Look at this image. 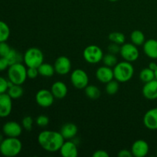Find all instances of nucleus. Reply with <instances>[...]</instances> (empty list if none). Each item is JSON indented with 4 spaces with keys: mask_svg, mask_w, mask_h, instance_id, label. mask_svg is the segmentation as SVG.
Masks as SVG:
<instances>
[{
    "mask_svg": "<svg viewBox=\"0 0 157 157\" xmlns=\"http://www.w3.org/2000/svg\"><path fill=\"white\" fill-rule=\"evenodd\" d=\"M102 61L103 63H104V65L107 66V67H113L118 63V60H117V58L116 55L109 53V52L104 55Z\"/></svg>",
    "mask_w": 157,
    "mask_h": 157,
    "instance_id": "obj_29",
    "label": "nucleus"
},
{
    "mask_svg": "<svg viewBox=\"0 0 157 157\" xmlns=\"http://www.w3.org/2000/svg\"><path fill=\"white\" fill-rule=\"evenodd\" d=\"M104 53L99 46L90 44L86 47L83 52V58L89 64H95L102 61Z\"/></svg>",
    "mask_w": 157,
    "mask_h": 157,
    "instance_id": "obj_6",
    "label": "nucleus"
},
{
    "mask_svg": "<svg viewBox=\"0 0 157 157\" xmlns=\"http://www.w3.org/2000/svg\"><path fill=\"white\" fill-rule=\"evenodd\" d=\"M54 67L55 73L59 75H66L71 70V62L67 57L60 56L55 60Z\"/></svg>",
    "mask_w": 157,
    "mask_h": 157,
    "instance_id": "obj_10",
    "label": "nucleus"
},
{
    "mask_svg": "<svg viewBox=\"0 0 157 157\" xmlns=\"http://www.w3.org/2000/svg\"><path fill=\"white\" fill-rule=\"evenodd\" d=\"M149 67L155 71V70H156L157 67V64L156 62H150V64H149Z\"/></svg>",
    "mask_w": 157,
    "mask_h": 157,
    "instance_id": "obj_40",
    "label": "nucleus"
},
{
    "mask_svg": "<svg viewBox=\"0 0 157 157\" xmlns=\"http://www.w3.org/2000/svg\"><path fill=\"white\" fill-rule=\"evenodd\" d=\"M155 78H156V79L157 80V67L156 70H155Z\"/></svg>",
    "mask_w": 157,
    "mask_h": 157,
    "instance_id": "obj_42",
    "label": "nucleus"
},
{
    "mask_svg": "<svg viewBox=\"0 0 157 157\" xmlns=\"http://www.w3.org/2000/svg\"><path fill=\"white\" fill-rule=\"evenodd\" d=\"M95 76L97 80L102 84H107L114 78L113 70L110 67H107L106 65L98 67L96 71Z\"/></svg>",
    "mask_w": 157,
    "mask_h": 157,
    "instance_id": "obj_14",
    "label": "nucleus"
},
{
    "mask_svg": "<svg viewBox=\"0 0 157 157\" xmlns=\"http://www.w3.org/2000/svg\"><path fill=\"white\" fill-rule=\"evenodd\" d=\"M34 124V120L32 117L26 116L21 121V126L27 131H31L32 130Z\"/></svg>",
    "mask_w": 157,
    "mask_h": 157,
    "instance_id": "obj_31",
    "label": "nucleus"
},
{
    "mask_svg": "<svg viewBox=\"0 0 157 157\" xmlns=\"http://www.w3.org/2000/svg\"><path fill=\"white\" fill-rule=\"evenodd\" d=\"M105 90L107 92V94L109 95H114L119 90V84H118V81H110V82L107 83L106 84L105 87Z\"/></svg>",
    "mask_w": 157,
    "mask_h": 157,
    "instance_id": "obj_30",
    "label": "nucleus"
},
{
    "mask_svg": "<svg viewBox=\"0 0 157 157\" xmlns=\"http://www.w3.org/2000/svg\"><path fill=\"white\" fill-rule=\"evenodd\" d=\"M117 156L118 157H132L133 156V154L131 153V150L124 149V150H120Z\"/></svg>",
    "mask_w": 157,
    "mask_h": 157,
    "instance_id": "obj_38",
    "label": "nucleus"
},
{
    "mask_svg": "<svg viewBox=\"0 0 157 157\" xmlns=\"http://www.w3.org/2000/svg\"><path fill=\"white\" fill-rule=\"evenodd\" d=\"M78 128L73 123H67L61 127L60 133L64 140H72L78 134Z\"/></svg>",
    "mask_w": 157,
    "mask_h": 157,
    "instance_id": "obj_20",
    "label": "nucleus"
},
{
    "mask_svg": "<svg viewBox=\"0 0 157 157\" xmlns=\"http://www.w3.org/2000/svg\"><path fill=\"white\" fill-rule=\"evenodd\" d=\"M38 73L41 76L44 77V78H51L55 73V67L52 64H48V63L43 62L39 67H38Z\"/></svg>",
    "mask_w": 157,
    "mask_h": 157,
    "instance_id": "obj_21",
    "label": "nucleus"
},
{
    "mask_svg": "<svg viewBox=\"0 0 157 157\" xmlns=\"http://www.w3.org/2000/svg\"><path fill=\"white\" fill-rule=\"evenodd\" d=\"M115 80L121 83H125L132 79L134 74V67L131 62L124 61L117 63L113 67Z\"/></svg>",
    "mask_w": 157,
    "mask_h": 157,
    "instance_id": "obj_3",
    "label": "nucleus"
},
{
    "mask_svg": "<svg viewBox=\"0 0 157 157\" xmlns=\"http://www.w3.org/2000/svg\"><path fill=\"white\" fill-rule=\"evenodd\" d=\"M11 47L9 45V44L6 43V41L0 42V57L6 58L11 51Z\"/></svg>",
    "mask_w": 157,
    "mask_h": 157,
    "instance_id": "obj_33",
    "label": "nucleus"
},
{
    "mask_svg": "<svg viewBox=\"0 0 157 157\" xmlns=\"http://www.w3.org/2000/svg\"><path fill=\"white\" fill-rule=\"evenodd\" d=\"M10 29L7 23L0 20V42L6 41L10 36Z\"/></svg>",
    "mask_w": 157,
    "mask_h": 157,
    "instance_id": "obj_27",
    "label": "nucleus"
},
{
    "mask_svg": "<svg viewBox=\"0 0 157 157\" xmlns=\"http://www.w3.org/2000/svg\"><path fill=\"white\" fill-rule=\"evenodd\" d=\"M71 82L75 88L82 90L88 85V75L83 69H75L71 72Z\"/></svg>",
    "mask_w": 157,
    "mask_h": 157,
    "instance_id": "obj_7",
    "label": "nucleus"
},
{
    "mask_svg": "<svg viewBox=\"0 0 157 157\" xmlns=\"http://www.w3.org/2000/svg\"><path fill=\"white\" fill-rule=\"evenodd\" d=\"M144 52L148 58L157 59V40L150 38L147 40L143 44Z\"/></svg>",
    "mask_w": 157,
    "mask_h": 157,
    "instance_id": "obj_19",
    "label": "nucleus"
},
{
    "mask_svg": "<svg viewBox=\"0 0 157 157\" xmlns=\"http://www.w3.org/2000/svg\"><path fill=\"white\" fill-rule=\"evenodd\" d=\"M7 75L8 79L14 84L22 85L28 78L27 67L22 63L11 64L8 68Z\"/></svg>",
    "mask_w": 157,
    "mask_h": 157,
    "instance_id": "obj_4",
    "label": "nucleus"
},
{
    "mask_svg": "<svg viewBox=\"0 0 157 157\" xmlns=\"http://www.w3.org/2000/svg\"><path fill=\"white\" fill-rule=\"evenodd\" d=\"M144 98L150 101L157 99V80L154 79L145 83L142 90Z\"/></svg>",
    "mask_w": 157,
    "mask_h": 157,
    "instance_id": "obj_17",
    "label": "nucleus"
},
{
    "mask_svg": "<svg viewBox=\"0 0 157 157\" xmlns=\"http://www.w3.org/2000/svg\"><path fill=\"white\" fill-rule=\"evenodd\" d=\"M108 1H110V2H117L118 0H108Z\"/></svg>",
    "mask_w": 157,
    "mask_h": 157,
    "instance_id": "obj_43",
    "label": "nucleus"
},
{
    "mask_svg": "<svg viewBox=\"0 0 157 157\" xmlns=\"http://www.w3.org/2000/svg\"><path fill=\"white\" fill-rule=\"evenodd\" d=\"M108 38L110 42L116 43V44H120V45H122L123 44H124L126 40V37L124 34L119 32H113L110 33V35H108Z\"/></svg>",
    "mask_w": 157,
    "mask_h": 157,
    "instance_id": "obj_28",
    "label": "nucleus"
},
{
    "mask_svg": "<svg viewBox=\"0 0 157 157\" xmlns=\"http://www.w3.org/2000/svg\"><path fill=\"white\" fill-rule=\"evenodd\" d=\"M18 137H6L0 144V153L6 157L16 156L22 150V144Z\"/></svg>",
    "mask_w": 157,
    "mask_h": 157,
    "instance_id": "obj_2",
    "label": "nucleus"
},
{
    "mask_svg": "<svg viewBox=\"0 0 157 157\" xmlns=\"http://www.w3.org/2000/svg\"><path fill=\"white\" fill-rule=\"evenodd\" d=\"M121 46L120 44L111 42L107 47V51H108L109 53L117 55V54L120 53V52H121Z\"/></svg>",
    "mask_w": 157,
    "mask_h": 157,
    "instance_id": "obj_34",
    "label": "nucleus"
},
{
    "mask_svg": "<svg viewBox=\"0 0 157 157\" xmlns=\"http://www.w3.org/2000/svg\"><path fill=\"white\" fill-rule=\"evenodd\" d=\"M23 61L27 67H38L44 62V55L38 48H30L25 52Z\"/></svg>",
    "mask_w": 157,
    "mask_h": 157,
    "instance_id": "obj_5",
    "label": "nucleus"
},
{
    "mask_svg": "<svg viewBox=\"0 0 157 157\" xmlns=\"http://www.w3.org/2000/svg\"><path fill=\"white\" fill-rule=\"evenodd\" d=\"M35 101L38 106L43 108H48L54 104L55 97L51 90L47 89H41L35 94Z\"/></svg>",
    "mask_w": 157,
    "mask_h": 157,
    "instance_id": "obj_9",
    "label": "nucleus"
},
{
    "mask_svg": "<svg viewBox=\"0 0 157 157\" xmlns=\"http://www.w3.org/2000/svg\"><path fill=\"white\" fill-rule=\"evenodd\" d=\"M7 94L10 96V98L12 100H16L22 97L23 94H24V90H23L21 85L13 84L12 87H9L7 90Z\"/></svg>",
    "mask_w": 157,
    "mask_h": 157,
    "instance_id": "obj_24",
    "label": "nucleus"
},
{
    "mask_svg": "<svg viewBox=\"0 0 157 157\" xmlns=\"http://www.w3.org/2000/svg\"><path fill=\"white\" fill-rule=\"evenodd\" d=\"M93 157H109V153L105 150H98L93 153Z\"/></svg>",
    "mask_w": 157,
    "mask_h": 157,
    "instance_id": "obj_39",
    "label": "nucleus"
},
{
    "mask_svg": "<svg viewBox=\"0 0 157 157\" xmlns=\"http://www.w3.org/2000/svg\"><path fill=\"white\" fill-rule=\"evenodd\" d=\"M156 156H157V151H156Z\"/></svg>",
    "mask_w": 157,
    "mask_h": 157,
    "instance_id": "obj_44",
    "label": "nucleus"
},
{
    "mask_svg": "<svg viewBox=\"0 0 157 157\" xmlns=\"http://www.w3.org/2000/svg\"><path fill=\"white\" fill-rule=\"evenodd\" d=\"M8 89H9L8 80H6L3 77L0 76V94L7 93Z\"/></svg>",
    "mask_w": 157,
    "mask_h": 157,
    "instance_id": "obj_36",
    "label": "nucleus"
},
{
    "mask_svg": "<svg viewBox=\"0 0 157 157\" xmlns=\"http://www.w3.org/2000/svg\"><path fill=\"white\" fill-rule=\"evenodd\" d=\"M59 151L63 157H77L78 155V146L71 140L64 141Z\"/></svg>",
    "mask_w": 157,
    "mask_h": 157,
    "instance_id": "obj_16",
    "label": "nucleus"
},
{
    "mask_svg": "<svg viewBox=\"0 0 157 157\" xmlns=\"http://www.w3.org/2000/svg\"><path fill=\"white\" fill-rule=\"evenodd\" d=\"M130 40L133 44L136 46H140L144 44L146 41V38L144 32L140 30H135L130 35Z\"/></svg>",
    "mask_w": 157,
    "mask_h": 157,
    "instance_id": "obj_23",
    "label": "nucleus"
},
{
    "mask_svg": "<svg viewBox=\"0 0 157 157\" xmlns=\"http://www.w3.org/2000/svg\"><path fill=\"white\" fill-rule=\"evenodd\" d=\"M6 58L7 59L9 65L16 64V63H21L23 61V56L21 55V54L13 48L11 49L10 52L6 57Z\"/></svg>",
    "mask_w": 157,
    "mask_h": 157,
    "instance_id": "obj_22",
    "label": "nucleus"
},
{
    "mask_svg": "<svg viewBox=\"0 0 157 157\" xmlns=\"http://www.w3.org/2000/svg\"><path fill=\"white\" fill-rule=\"evenodd\" d=\"M64 142V137L61 133L58 131L43 130L38 136V143L40 147L49 153L59 151Z\"/></svg>",
    "mask_w": 157,
    "mask_h": 157,
    "instance_id": "obj_1",
    "label": "nucleus"
},
{
    "mask_svg": "<svg viewBox=\"0 0 157 157\" xmlns=\"http://www.w3.org/2000/svg\"><path fill=\"white\" fill-rule=\"evenodd\" d=\"M146 128L150 130H157V107H154L144 114L143 119Z\"/></svg>",
    "mask_w": 157,
    "mask_h": 157,
    "instance_id": "obj_15",
    "label": "nucleus"
},
{
    "mask_svg": "<svg viewBox=\"0 0 157 157\" xmlns=\"http://www.w3.org/2000/svg\"><path fill=\"white\" fill-rule=\"evenodd\" d=\"M86 96L91 100H96L101 97V90L95 85H87L84 88Z\"/></svg>",
    "mask_w": 157,
    "mask_h": 157,
    "instance_id": "obj_25",
    "label": "nucleus"
},
{
    "mask_svg": "<svg viewBox=\"0 0 157 157\" xmlns=\"http://www.w3.org/2000/svg\"><path fill=\"white\" fill-rule=\"evenodd\" d=\"M51 91L56 99H63L67 94V87L63 81H58L53 83L51 87Z\"/></svg>",
    "mask_w": 157,
    "mask_h": 157,
    "instance_id": "obj_18",
    "label": "nucleus"
},
{
    "mask_svg": "<svg viewBox=\"0 0 157 157\" xmlns=\"http://www.w3.org/2000/svg\"><path fill=\"white\" fill-rule=\"evenodd\" d=\"M130 150L133 156L145 157L148 155L150 151V146L147 141L144 140H137L133 144Z\"/></svg>",
    "mask_w": 157,
    "mask_h": 157,
    "instance_id": "obj_13",
    "label": "nucleus"
},
{
    "mask_svg": "<svg viewBox=\"0 0 157 157\" xmlns=\"http://www.w3.org/2000/svg\"><path fill=\"white\" fill-rule=\"evenodd\" d=\"M22 126L15 121H8L3 125L2 133L6 137H18L22 133Z\"/></svg>",
    "mask_w": 157,
    "mask_h": 157,
    "instance_id": "obj_11",
    "label": "nucleus"
},
{
    "mask_svg": "<svg viewBox=\"0 0 157 157\" xmlns=\"http://www.w3.org/2000/svg\"><path fill=\"white\" fill-rule=\"evenodd\" d=\"M39 75L38 67H28L27 68V76L28 78L30 79H35Z\"/></svg>",
    "mask_w": 157,
    "mask_h": 157,
    "instance_id": "obj_35",
    "label": "nucleus"
},
{
    "mask_svg": "<svg viewBox=\"0 0 157 157\" xmlns=\"http://www.w3.org/2000/svg\"><path fill=\"white\" fill-rule=\"evenodd\" d=\"M120 54L124 61H129V62L136 61L140 56V52L137 47L132 42L123 44L121 45Z\"/></svg>",
    "mask_w": 157,
    "mask_h": 157,
    "instance_id": "obj_8",
    "label": "nucleus"
},
{
    "mask_svg": "<svg viewBox=\"0 0 157 157\" xmlns=\"http://www.w3.org/2000/svg\"><path fill=\"white\" fill-rule=\"evenodd\" d=\"M36 124L39 127H45L49 124V118L46 115H39L36 118Z\"/></svg>",
    "mask_w": 157,
    "mask_h": 157,
    "instance_id": "obj_32",
    "label": "nucleus"
},
{
    "mask_svg": "<svg viewBox=\"0 0 157 157\" xmlns=\"http://www.w3.org/2000/svg\"><path fill=\"white\" fill-rule=\"evenodd\" d=\"M4 139H5V138H4V136H3L2 133L1 132H0V144H1V143L2 142L3 140H4Z\"/></svg>",
    "mask_w": 157,
    "mask_h": 157,
    "instance_id": "obj_41",
    "label": "nucleus"
},
{
    "mask_svg": "<svg viewBox=\"0 0 157 157\" xmlns=\"http://www.w3.org/2000/svg\"><path fill=\"white\" fill-rule=\"evenodd\" d=\"M9 64L8 62L7 59L3 57H0V71H6V69L9 68Z\"/></svg>",
    "mask_w": 157,
    "mask_h": 157,
    "instance_id": "obj_37",
    "label": "nucleus"
},
{
    "mask_svg": "<svg viewBox=\"0 0 157 157\" xmlns=\"http://www.w3.org/2000/svg\"><path fill=\"white\" fill-rule=\"evenodd\" d=\"M140 79L144 84L150 81H153V80L156 79V78H155V71L150 69L149 67L144 68L140 73Z\"/></svg>",
    "mask_w": 157,
    "mask_h": 157,
    "instance_id": "obj_26",
    "label": "nucleus"
},
{
    "mask_svg": "<svg viewBox=\"0 0 157 157\" xmlns=\"http://www.w3.org/2000/svg\"><path fill=\"white\" fill-rule=\"evenodd\" d=\"M12 110V99L7 93L0 94V118H6Z\"/></svg>",
    "mask_w": 157,
    "mask_h": 157,
    "instance_id": "obj_12",
    "label": "nucleus"
}]
</instances>
